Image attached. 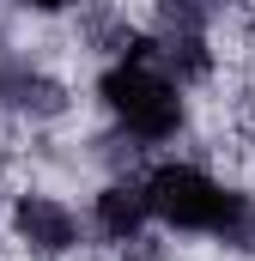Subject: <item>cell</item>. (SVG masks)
<instances>
[{"mask_svg":"<svg viewBox=\"0 0 255 261\" xmlns=\"http://www.w3.org/2000/svg\"><path fill=\"white\" fill-rule=\"evenodd\" d=\"M146 213L170 237H207L225 255H255V195L243 182H225L200 158H158L140 170Z\"/></svg>","mask_w":255,"mask_h":261,"instance_id":"obj_1","label":"cell"},{"mask_svg":"<svg viewBox=\"0 0 255 261\" xmlns=\"http://www.w3.org/2000/svg\"><path fill=\"white\" fill-rule=\"evenodd\" d=\"M97 110L110 116V134H122L134 152L170 146L189 134V91L152 61V55H116L97 73Z\"/></svg>","mask_w":255,"mask_h":261,"instance_id":"obj_2","label":"cell"},{"mask_svg":"<svg viewBox=\"0 0 255 261\" xmlns=\"http://www.w3.org/2000/svg\"><path fill=\"white\" fill-rule=\"evenodd\" d=\"M6 237L31 261H67L85 249V219L55 189H18L6 200Z\"/></svg>","mask_w":255,"mask_h":261,"instance_id":"obj_3","label":"cell"},{"mask_svg":"<svg viewBox=\"0 0 255 261\" xmlns=\"http://www.w3.org/2000/svg\"><path fill=\"white\" fill-rule=\"evenodd\" d=\"M91 231L110 243V249H128L140 237H152V213H146V189L134 170H110L91 195Z\"/></svg>","mask_w":255,"mask_h":261,"instance_id":"obj_4","label":"cell"},{"mask_svg":"<svg viewBox=\"0 0 255 261\" xmlns=\"http://www.w3.org/2000/svg\"><path fill=\"white\" fill-rule=\"evenodd\" d=\"M67 85L49 73V67L37 61H6V97H0V110H12V116H24V122H55L67 116Z\"/></svg>","mask_w":255,"mask_h":261,"instance_id":"obj_5","label":"cell"},{"mask_svg":"<svg viewBox=\"0 0 255 261\" xmlns=\"http://www.w3.org/2000/svg\"><path fill=\"white\" fill-rule=\"evenodd\" d=\"M237 0H158V24H189V31H213Z\"/></svg>","mask_w":255,"mask_h":261,"instance_id":"obj_6","label":"cell"},{"mask_svg":"<svg viewBox=\"0 0 255 261\" xmlns=\"http://www.w3.org/2000/svg\"><path fill=\"white\" fill-rule=\"evenodd\" d=\"M24 12H37V18H61V12H73V6H85V0H18Z\"/></svg>","mask_w":255,"mask_h":261,"instance_id":"obj_7","label":"cell"},{"mask_svg":"<svg viewBox=\"0 0 255 261\" xmlns=\"http://www.w3.org/2000/svg\"><path fill=\"white\" fill-rule=\"evenodd\" d=\"M0 97H6V55H0Z\"/></svg>","mask_w":255,"mask_h":261,"instance_id":"obj_8","label":"cell"},{"mask_svg":"<svg viewBox=\"0 0 255 261\" xmlns=\"http://www.w3.org/2000/svg\"><path fill=\"white\" fill-rule=\"evenodd\" d=\"M0 195H6V158H0Z\"/></svg>","mask_w":255,"mask_h":261,"instance_id":"obj_9","label":"cell"}]
</instances>
